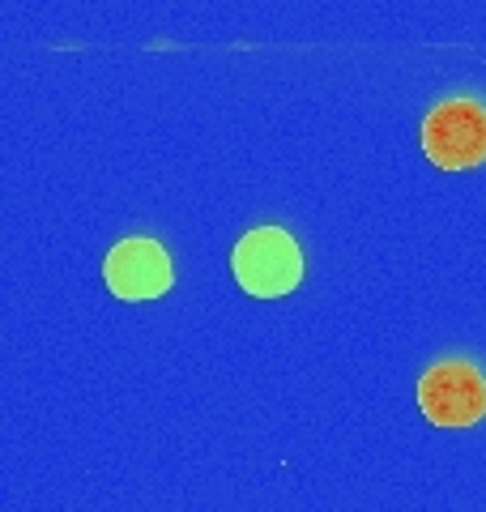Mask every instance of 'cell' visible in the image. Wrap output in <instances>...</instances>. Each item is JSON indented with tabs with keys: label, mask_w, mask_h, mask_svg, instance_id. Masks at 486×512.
I'll return each instance as SVG.
<instances>
[{
	"label": "cell",
	"mask_w": 486,
	"mask_h": 512,
	"mask_svg": "<svg viewBox=\"0 0 486 512\" xmlns=\"http://www.w3.org/2000/svg\"><path fill=\"white\" fill-rule=\"evenodd\" d=\"M103 278H107V291H116V299H158L171 291L175 269L158 239L133 235V239H120L107 252Z\"/></svg>",
	"instance_id": "277c9868"
},
{
	"label": "cell",
	"mask_w": 486,
	"mask_h": 512,
	"mask_svg": "<svg viewBox=\"0 0 486 512\" xmlns=\"http://www.w3.org/2000/svg\"><path fill=\"white\" fill-rule=\"evenodd\" d=\"M235 282L256 299H278L295 291L303 278V252L295 235L282 227H256L235 244L231 252Z\"/></svg>",
	"instance_id": "6da1fadb"
},
{
	"label": "cell",
	"mask_w": 486,
	"mask_h": 512,
	"mask_svg": "<svg viewBox=\"0 0 486 512\" xmlns=\"http://www.w3.org/2000/svg\"><path fill=\"white\" fill-rule=\"evenodd\" d=\"M418 406L435 427H474L486 414V376L469 359H444L418 380Z\"/></svg>",
	"instance_id": "3957f363"
},
{
	"label": "cell",
	"mask_w": 486,
	"mask_h": 512,
	"mask_svg": "<svg viewBox=\"0 0 486 512\" xmlns=\"http://www.w3.org/2000/svg\"><path fill=\"white\" fill-rule=\"evenodd\" d=\"M423 154L440 171H465L486 163V107L474 99H448L427 111Z\"/></svg>",
	"instance_id": "7a4b0ae2"
}]
</instances>
